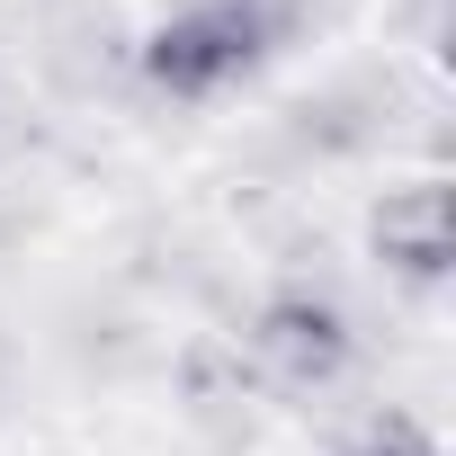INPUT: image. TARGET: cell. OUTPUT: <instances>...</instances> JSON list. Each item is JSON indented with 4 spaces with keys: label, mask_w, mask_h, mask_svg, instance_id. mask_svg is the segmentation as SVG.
<instances>
[{
    "label": "cell",
    "mask_w": 456,
    "mask_h": 456,
    "mask_svg": "<svg viewBox=\"0 0 456 456\" xmlns=\"http://www.w3.org/2000/svg\"><path fill=\"white\" fill-rule=\"evenodd\" d=\"M447 251H456V206H447V179H403L385 188L376 206V260L411 287H438L447 278Z\"/></svg>",
    "instance_id": "3"
},
{
    "label": "cell",
    "mask_w": 456,
    "mask_h": 456,
    "mask_svg": "<svg viewBox=\"0 0 456 456\" xmlns=\"http://www.w3.org/2000/svg\"><path fill=\"white\" fill-rule=\"evenodd\" d=\"M269 45V0H188L179 19L152 28L143 45V72L170 90V99H206L224 81H242Z\"/></svg>",
    "instance_id": "1"
},
{
    "label": "cell",
    "mask_w": 456,
    "mask_h": 456,
    "mask_svg": "<svg viewBox=\"0 0 456 456\" xmlns=\"http://www.w3.org/2000/svg\"><path fill=\"white\" fill-rule=\"evenodd\" d=\"M251 349H260V367H269L278 385H331V376L349 367V322H340V305H331V296L287 287V296H269V305H260Z\"/></svg>",
    "instance_id": "2"
},
{
    "label": "cell",
    "mask_w": 456,
    "mask_h": 456,
    "mask_svg": "<svg viewBox=\"0 0 456 456\" xmlns=\"http://www.w3.org/2000/svg\"><path fill=\"white\" fill-rule=\"evenodd\" d=\"M349 456H438V438H429L420 420H394V411H385V420H367V429L349 438Z\"/></svg>",
    "instance_id": "4"
}]
</instances>
